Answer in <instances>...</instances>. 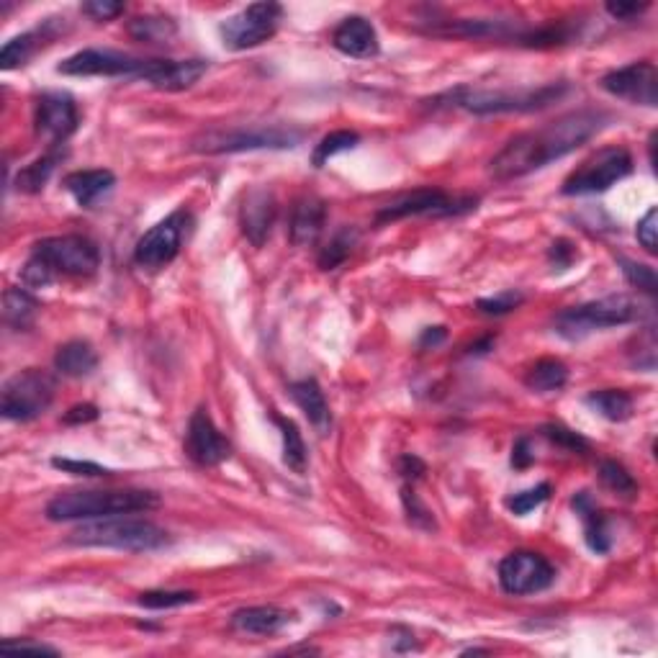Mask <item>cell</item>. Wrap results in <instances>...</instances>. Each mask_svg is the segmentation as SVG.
Here are the masks:
<instances>
[{
    "instance_id": "5bb4252c",
    "label": "cell",
    "mask_w": 658,
    "mask_h": 658,
    "mask_svg": "<svg viewBox=\"0 0 658 658\" xmlns=\"http://www.w3.org/2000/svg\"><path fill=\"white\" fill-rule=\"evenodd\" d=\"M556 581V569L548 558L533 551L509 553L499 563V584L512 597H525V594L545 592Z\"/></svg>"
},
{
    "instance_id": "277c9868",
    "label": "cell",
    "mask_w": 658,
    "mask_h": 658,
    "mask_svg": "<svg viewBox=\"0 0 658 658\" xmlns=\"http://www.w3.org/2000/svg\"><path fill=\"white\" fill-rule=\"evenodd\" d=\"M67 543L80 548H114L126 553H152L170 545V533L144 517H103L88 520L67 535Z\"/></svg>"
},
{
    "instance_id": "5b68a950",
    "label": "cell",
    "mask_w": 658,
    "mask_h": 658,
    "mask_svg": "<svg viewBox=\"0 0 658 658\" xmlns=\"http://www.w3.org/2000/svg\"><path fill=\"white\" fill-rule=\"evenodd\" d=\"M304 139L294 126H237V129H209L191 139V150L201 155H227L252 150H291Z\"/></svg>"
},
{
    "instance_id": "d590c367",
    "label": "cell",
    "mask_w": 658,
    "mask_h": 658,
    "mask_svg": "<svg viewBox=\"0 0 658 658\" xmlns=\"http://www.w3.org/2000/svg\"><path fill=\"white\" fill-rule=\"evenodd\" d=\"M599 479H602V484H605L607 489L620 494V497L630 499L638 494V481L630 476L628 468L620 466L617 461H602V466H599Z\"/></svg>"
},
{
    "instance_id": "4fadbf2b",
    "label": "cell",
    "mask_w": 658,
    "mask_h": 658,
    "mask_svg": "<svg viewBox=\"0 0 658 658\" xmlns=\"http://www.w3.org/2000/svg\"><path fill=\"white\" fill-rule=\"evenodd\" d=\"M188 227H191V214L186 209L173 211L168 219H162L150 232L142 234V240L134 247V263L147 270H160L170 265L178 258Z\"/></svg>"
},
{
    "instance_id": "6da1fadb",
    "label": "cell",
    "mask_w": 658,
    "mask_h": 658,
    "mask_svg": "<svg viewBox=\"0 0 658 658\" xmlns=\"http://www.w3.org/2000/svg\"><path fill=\"white\" fill-rule=\"evenodd\" d=\"M605 119L607 116L602 111L581 108V111L563 114L561 119L533 129V132L520 134L504 144V150L491 160V175H494V180L507 183V180L522 178L533 170L545 168L548 162L561 160L569 152L579 150L581 144H587L605 126Z\"/></svg>"
},
{
    "instance_id": "7402d4cb",
    "label": "cell",
    "mask_w": 658,
    "mask_h": 658,
    "mask_svg": "<svg viewBox=\"0 0 658 658\" xmlns=\"http://www.w3.org/2000/svg\"><path fill=\"white\" fill-rule=\"evenodd\" d=\"M209 70L206 60H157L147 83L157 90H186L196 85Z\"/></svg>"
},
{
    "instance_id": "4316f807",
    "label": "cell",
    "mask_w": 658,
    "mask_h": 658,
    "mask_svg": "<svg viewBox=\"0 0 658 658\" xmlns=\"http://www.w3.org/2000/svg\"><path fill=\"white\" fill-rule=\"evenodd\" d=\"M569 381V368L556 358H543L527 371L525 386L538 394H551V391H561Z\"/></svg>"
},
{
    "instance_id": "ab89813d",
    "label": "cell",
    "mask_w": 658,
    "mask_h": 658,
    "mask_svg": "<svg viewBox=\"0 0 658 658\" xmlns=\"http://www.w3.org/2000/svg\"><path fill=\"white\" fill-rule=\"evenodd\" d=\"M543 435L551 440V443H556L558 448L569 450V453H587L589 450V443L584 440V437L579 435V432L569 430V427H561V425H545L543 427Z\"/></svg>"
},
{
    "instance_id": "83f0119b",
    "label": "cell",
    "mask_w": 658,
    "mask_h": 658,
    "mask_svg": "<svg viewBox=\"0 0 658 658\" xmlns=\"http://www.w3.org/2000/svg\"><path fill=\"white\" fill-rule=\"evenodd\" d=\"M36 312H39V304L24 288H8L3 294V319H6L8 327L24 332L34 324Z\"/></svg>"
},
{
    "instance_id": "681fc988",
    "label": "cell",
    "mask_w": 658,
    "mask_h": 658,
    "mask_svg": "<svg viewBox=\"0 0 658 658\" xmlns=\"http://www.w3.org/2000/svg\"><path fill=\"white\" fill-rule=\"evenodd\" d=\"M605 8L610 16L620 18V21H628V18L633 16H641V13L648 8V3H607Z\"/></svg>"
},
{
    "instance_id": "ffe728a7",
    "label": "cell",
    "mask_w": 658,
    "mask_h": 658,
    "mask_svg": "<svg viewBox=\"0 0 658 658\" xmlns=\"http://www.w3.org/2000/svg\"><path fill=\"white\" fill-rule=\"evenodd\" d=\"M294 612L283 610L276 605L242 607L229 617V628L242 635H276L294 623Z\"/></svg>"
},
{
    "instance_id": "484cf974",
    "label": "cell",
    "mask_w": 658,
    "mask_h": 658,
    "mask_svg": "<svg viewBox=\"0 0 658 658\" xmlns=\"http://www.w3.org/2000/svg\"><path fill=\"white\" fill-rule=\"evenodd\" d=\"M571 507L576 509V515L584 522V535H587V545L594 553H607L610 551V535H607V525L602 512L597 509V504L592 502L587 491H579L574 499H571Z\"/></svg>"
},
{
    "instance_id": "30bf717a",
    "label": "cell",
    "mask_w": 658,
    "mask_h": 658,
    "mask_svg": "<svg viewBox=\"0 0 658 658\" xmlns=\"http://www.w3.org/2000/svg\"><path fill=\"white\" fill-rule=\"evenodd\" d=\"M152 67L155 60H142L116 49H83L62 60L57 72L70 78H134L147 83Z\"/></svg>"
},
{
    "instance_id": "7a4b0ae2",
    "label": "cell",
    "mask_w": 658,
    "mask_h": 658,
    "mask_svg": "<svg viewBox=\"0 0 658 658\" xmlns=\"http://www.w3.org/2000/svg\"><path fill=\"white\" fill-rule=\"evenodd\" d=\"M101 265V252L88 237L62 234L36 242L31 258L21 270V281L26 288H47L60 276L88 278Z\"/></svg>"
},
{
    "instance_id": "bcb514c9",
    "label": "cell",
    "mask_w": 658,
    "mask_h": 658,
    "mask_svg": "<svg viewBox=\"0 0 658 658\" xmlns=\"http://www.w3.org/2000/svg\"><path fill=\"white\" fill-rule=\"evenodd\" d=\"M0 648H3V651H16V653H21V651H31V653H49V656H57V648H52V646H44V643H34V641H24V638H18V641H13V638H8V641H3L0 643Z\"/></svg>"
},
{
    "instance_id": "4dcf8cb0",
    "label": "cell",
    "mask_w": 658,
    "mask_h": 658,
    "mask_svg": "<svg viewBox=\"0 0 658 658\" xmlns=\"http://www.w3.org/2000/svg\"><path fill=\"white\" fill-rule=\"evenodd\" d=\"M273 422L278 425V430H281V437H283V463H286L288 468L294 473H304L306 471V461H309V455H306V443L304 437H301L299 427H296L294 419H286V417H273Z\"/></svg>"
},
{
    "instance_id": "f1b7e54d",
    "label": "cell",
    "mask_w": 658,
    "mask_h": 658,
    "mask_svg": "<svg viewBox=\"0 0 658 658\" xmlns=\"http://www.w3.org/2000/svg\"><path fill=\"white\" fill-rule=\"evenodd\" d=\"M129 34L142 44H170L178 36V24L168 16H139L129 24Z\"/></svg>"
},
{
    "instance_id": "f6af8a7d",
    "label": "cell",
    "mask_w": 658,
    "mask_h": 658,
    "mask_svg": "<svg viewBox=\"0 0 658 658\" xmlns=\"http://www.w3.org/2000/svg\"><path fill=\"white\" fill-rule=\"evenodd\" d=\"M80 11L93 18V21H111V18L124 13V6H121V3H111V0H90V3L80 6Z\"/></svg>"
},
{
    "instance_id": "e575fe53",
    "label": "cell",
    "mask_w": 658,
    "mask_h": 658,
    "mask_svg": "<svg viewBox=\"0 0 658 658\" xmlns=\"http://www.w3.org/2000/svg\"><path fill=\"white\" fill-rule=\"evenodd\" d=\"M358 142H360V137L355 132H350V129H340V132L327 134V137H324L322 142L314 147V155H312L314 168H322L324 162H329L335 155H340V152L355 150Z\"/></svg>"
},
{
    "instance_id": "1f68e13d",
    "label": "cell",
    "mask_w": 658,
    "mask_h": 658,
    "mask_svg": "<svg viewBox=\"0 0 658 658\" xmlns=\"http://www.w3.org/2000/svg\"><path fill=\"white\" fill-rule=\"evenodd\" d=\"M60 157H62V152H60V147H57V150H52L49 155L39 157V160H34L31 165H26V168L21 170V173H18V178H16L18 191H24V193H39V191H42V188L47 186L49 175H52L54 168H57Z\"/></svg>"
},
{
    "instance_id": "c3c4849f",
    "label": "cell",
    "mask_w": 658,
    "mask_h": 658,
    "mask_svg": "<svg viewBox=\"0 0 658 658\" xmlns=\"http://www.w3.org/2000/svg\"><path fill=\"white\" fill-rule=\"evenodd\" d=\"M574 258H576V250L569 245V242H566V240L553 242V247H551V260H553V265H556L558 270H566V268H569V265L574 263Z\"/></svg>"
},
{
    "instance_id": "8992f818",
    "label": "cell",
    "mask_w": 658,
    "mask_h": 658,
    "mask_svg": "<svg viewBox=\"0 0 658 658\" xmlns=\"http://www.w3.org/2000/svg\"><path fill=\"white\" fill-rule=\"evenodd\" d=\"M57 381L52 373L26 368L8 378L0 391V412L11 422H31L42 417L54 401Z\"/></svg>"
},
{
    "instance_id": "2e32d148",
    "label": "cell",
    "mask_w": 658,
    "mask_h": 658,
    "mask_svg": "<svg viewBox=\"0 0 658 658\" xmlns=\"http://www.w3.org/2000/svg\"><path fill=\"white\" fill-rule=\"evenodd\" d=\"M186 453L196 466L204 468L222 466L224 461L232 458V443L219 432V427L214 425V419L204 407L196 409L188 422Z\"/></svg>"
},
{
    "instance_id": "d6986e66",
    "label": "cell",
    "mask_w": 658,
    "mask_h": 658,
    "mask_svg": "<svg viewBox=\"0 0 658 658\" xmlns=\"http://www.w3.org/2000/svg\"><path fill=\"white\" fill-rule=\"evenodd\" d=\"M332 44L337 52L353 60H371L376 57L381 44H378V34L373 24L363 16L345 18L335 31H332Z\"/></svg>"
},
{
    "instance_id": "b9f144b4",
    "label": "cell",
    "mask_w": 658,
    "mask_h": 658,
    "mask_svg": "<svg viewBox=\"0 0 658 658\" xmlns=\"http://www.w3.org/2000/svg\"><path fill=\"white\" fill-rule=\"evenodd\" d=\"M401 499H404V509H407L409 522H412V525L422 527V530H435V517H432V512L425 507V504L419 502V497L409 489V486L401 489Z\"/></svg>"
},
{
    "instance_id": "ac0fdd59",
    "label": "cell",
    "mask_w": 658,
    "mask_h": 658,
    "mask_svg": "<svg viewBox=\"0 0 658 658\" xmlns=\"http://www.w3.org/2000/svg\"><path fill=\"white\" fill-rule=\"evenodd\" d=\"M278 204L273 191L268 188H250L245 193V201L240 206V227L247 240L255 247H263L268 242L273 224H276Z\"/></svg>"
},
{
    "instance_id": "3957f363",
    "label": "cell",
    "mask_w": 658,
    "mask_h": 658,
    "mask_svg": "<svg viewBox=\"0 0 658 658\" xmlns=\"http://www.w3.org/2000/svg\"><path fill=\"white\" fill-rule=\"evenodd\" d=\"M160 507V497L142 489H83L57 494L47 504V520H103L116 515H137Z\"/></svg>"
},
{
    "instance_id": "7dc6e473",
    "label": "cell",
    "mask_w": 658,
    "mask_h": 658,
    "mask_svg": "<svg viewBox=\"0 0 658 658\" xmlns=\"http://www.w3.org/2000/svg\"><path fill=\"white\" fill-rule=\"evenodd\" d=\"M98 419V409L93 404H78V407H72L70 412L62 417L65 425H88V422H96Z\"/></svg>"
},
{
    "instance_id": "836d02e7",
    "label": "cell",
    "mask_w": 658,
    "mask_h": 658,
    "mask_svg": "<svg viewBox=\"0 0 658 658\" xmlns=\"http://www.w3.org/2000/svg\"><path fill=\"white\" fill-rule=\"evenodd\" d=\"M355 242H358V232L355 229H340V232L329 240L327 247H322V252H319V268L322 270H335L337 265L345 263L347 258H350V252H353Z\"/></svg>"
},
{
    "instance_id": "816d5d0a",
    "label": "cell",
    "mask_w": 658,
    "mask_h": 658,
    "mask_svg": "<svg viewBox=\"0 0 658 658\" xmlns=\"http://www.w3.org/2000/svg\"><path fill=\"white\" fill-rule=\"evenodd\" d=\"M399 473L404 479H419V476L425 473V463L419 461L417 455H401Z\"/></svg>"
},
{
    "instance_id": "d6a6232c",
    "label": "cell",
    "mask_w": 658,
    "mask_h": 658,
    "mask_svg": "<svg viewBox=\"0 0 658 658\" xmlns=\"http://www.w3.org/2000/svg\"><path fill=\"white\" fill-rule=\"evenodd\" d=\"M39 39H44L42 29L26 31V34L8 39L3 52H0V67H3V70H16V67L26 65V62L34 57L36 49H39Z\"/></svg>"
},
{
    "instance_id": "7bdbcfd3",
    "label": "cell",
    "mask_w": 658,
    "mask_h": 658,
    "mask_svg": "<svg viewBox=\"0 0 658 658\" xmlns=\"http://www.w3.org/2000/svg\"><path fill=\"white\" fill-rule=\"evenodd\" d=\"M52 466L57 471L72 473V476H83V479H101V476H111V468H103L93 461H75V458H52Z\"/></svg>"
},
{
    "instance_id": "f546056e",
    "label": "cell",
    "mask_w": 658,
    "mask_h": 658,
    "mask_svg": "<svg viewBox=\"0 0 658 658\" xmlns=\"http://www.w3.org/2000/svg\"><path fill=\"white\" fill-rule=\"evenodd\" d=\"M587 404L599 414V417L610 419V422H625L633 417V399L625 391L617 389H602L592 391L587 396Z\"/></svg>"
},
{
    "instance_id": "44dd1931",
    "label": "cell",
    "mask_w": 658,
    "mask_h": 658,
    "mask_svg": "<svg viewBox=\"0 0 658 658\" xmlns=\"http://www.w3.org/2000/svg\"><path fill=\"white\" fill-rule=\"evenodd\" d=\"M324 224H327V204L317 196H304L291 211L288 237L296 247H309L319 240Z\"/></svg>"
},
{
    "instance_id": "52a82bcc",
    "label": "cell",
    "mask_w": 658,
    "mask_h": 658,
    "mask_svg": "<svg viewBox=\"0 0 658 658\" xmlns=\"http://www.w3.org/2000/svg\"><path fill=\"white\" fill-rule=\"evenodd\" d=\"M566 93V85H543L538 90H455L450 101L473 114H522L551 106Z\"/></svg>"
},
{
    "instance_id": "f35d334b",
    "label": "cell",
    "mask_w": 658,
    "mask_h": 658,
    "mask_svg": "<svg viewBox=\"0 0 658 658\" xmlns=\"http://www.w3.org/2000/svg\"><path fill=\"white\" fill-rule=\"evenodd\" d=\"M620 265H623V276L628 278L630 286H638L641 291H646V294H656V270L651 268V265H641V263H633V260H625L620 258Z\"/></svg>"
},
{
    "instance_id": "74e56055",
    "label": "cell",
    "mask_w": 658,
    "mask_h": 658,
    "mask_svg": "<svg viewBox=\"0 0 658 658\" xmlns=\"http://www.w3.org/2000/svg\"><path fill=\"white\" fill-rule=\"evenodd\" d=\"M548 497H551V484H538V486H533V489L520 491V494H515V497H509L507 507L512 509L515 515L525 517V515H530L535 507H540V504H543Z\"/></svg>"
},
{
    "instance_id": "ba28073f",
    "label": "cell",
    "mask_w": 658,
    "mask_h": 658,
    "mask_svg": "<svg viewBox=\"0 0 658 658\" xmlns=\"http://www.w3.org/2000/svg\"><path fill=\"white\" fill-rule=\"evenodd\" d=\"M635 317H638V309L628 296H607V299L587 301V304L563 309L556 317V332L566 340H581V337L599 332V329L633 322Z\"/></svg>"
},
{
    "instance_id": "8d00e7d4",
    "label": "cell",
    "mask_w": 658,
    "mask_h": 658,
    "mask_svg": "<svg viewBox=\"0 0 658 658\" xmlns=\"http://www.w3.org/2000/svg\"><path fill=\"white\" fill-rule=\"evenodd\" d=\"M198 599L196 592H168V589H152V592L139 594V607L147 610H173V607L193 605Z\"/></svg>"
},
{
    "instance_id": "8fae6325",
    "label": "cell",
    "mask_w": 658,
    "mask_h": 658,
    "mask_svg": "<svg viewBox=\"0 0 658 658\" xmlns=\"http://www.w3.org/2000/svg\"><path fill=\"white\" fill-rule=\"evenodd\" d=\"M283 8L278 3H252V6L242 8L240 13L224 18L219 26V36L222 44L232 52H245V49H255L260 44L270 42L276 36L278 24H281Z\"/></svg>"
},
{
    "instance_id": "f5cc1de1",
    "label": "cell",
    "mask_w": 658,
    "mask_h": 658,
    "mask_svg": "<svg viewBox=\"0 0 658 658\" xmlns=\"http://www.w3.org/2000/svg\"><path fill=\"white\" fill-rule=\"evenodd\" d=\"M443 340H445V329L443 327H427L425 335L419 337V345H422V347H430V345L437 347Z\"/></svg>"
},
{
    "instance_id": "e0dca14e",
    "label": "cell",
    "mask_w": 658,
    "mask_h": 658,
    "mask_svg": "<svg viewBox=\"0 0 658 658\" xmlns=\"http://www.w3.org/2000/svg\"><path fill=\"white\" fill-rule=\"evenodd\" d=\"M34 124L36 132L52 139L54 147H60L78 129V106H75L72 96H67L62 90H49V93L39 96V101H36Z\"/></svg>"
},
{
    "instance_id": "d4e9b609",
    "label": "cell",
    "mask_w": 658,
    "mask_h": 658,
    "mask_svg": "<svg viewBox=\"0 0 658 658\" xmlns=\"http://www.w3.org/2000/svg\"><path fill=\"white\" fill-rule=\"evenodd\" d=\"M96 365H98L96 350H93L90 342L83 340L65 342V345L57 350V355H54V368L67 378L90 376V373L96 371Z\"/></svg>"
},
{
    "instance_id": "603a6c76",
    "label": "cell",
    "mask_w": 658,
    "mask_h": 658,
    "mask_svg": "<svg viewBox=\"0 0 658 658\" xmlns=\"http://www.w3.org/2000/svg\"><path fill=\"white\" fill-rule=\"evenodd\" d=\"M65 191L75 198V204L83 209H93L98 204V198L111 193L116 186V175L111 170H75V173L65 175L62 180Z\"/></svg>"
},
{
    "instance_id": "ee69618b",
    "label": "cell",
    "mask_w": 658,
    "mask_h": 658,
    "mask_svg": "<svg viewBox=\"0 0 658 658\" xmlns=\"http://www.w3.org/2000/svg\"><path fill=\"white\" fill-rule=\"evenodd\" d=\"M656 232H658V211L651 209L646 216H643L641 222H638V229H635V234H638V242L643 245V250L648 252V255H656Z\"/></svg>"
},
{
    "instance_id": "9c48e42d",
    "label": "cell",
    "mask_w": 658,
    "mask_h": 658,
    "mask_svg": "<svg viewBox=\"0 0 658 658\" xmlns=\"http://www.w3.org/2000/svg\"><path fill=\"white\" fill-rule=\"evenodd\" d=\"M633 173V157L625 147H602L563 180V196L605 193Z\"/></svg>"
},
{
    "instance_id": "7c38bea8",
    "label": "cell",
    "mask_w": 658,
    "mask_h": 658,
    "mask_svg": "<svg viewBox=\"0 0 658 658\" xmlns=\"http://www.w3.org/2000/svg\"><path fill=\"white\" fill-rule=\"evenodd\" d=\"M476 204H479V198L450 196L440 188H417V191L404 193V196L394 198L391 204L381 206L376 222L389 224L407 219V216H458L473 211Z\"/></svg>"
},
{
    "instance_id": "f907efd6",
    "label": "cell",
    "mask_w": 658,
    "mask_h": 658,
    "mask_svg": "<svg viewBox=\"0 0 658 658\" xmlns=\"http://www.w3.org/2000/svg\"><path fill=\"white\" fill-rule=\"evenodd\" d=\"M533 461H535V455H533V450H530V440H527V437H520V440L515 443V448H512V466L527 468Z\"/></svg>"
},
{
    "instance_id": "cb8c5ba5",
    "label": "cell",
    "mask_w": 658,
    "mask_h": 658,
    "mask_svg": "<svg viewBox=\"0 0 658 658\" xmlns=\"http://www.w3.org/2000/svg\"><path fill=\"white\" fill-rule=\"evenodd\" d=\"M288 394L296 401V407L306 414V419L312 422L314 430L327 435L329 427H332V412H329L322 386L314 378H301V381H294L288 386Z\"/></svg>"
},
{
    "instance_id": "9a60e30c",
    "label": "cell",
    "mask_w": 658,
    "mask_h": 658,
    "mask_svg": "<svg viewBox=\"0 0 658 658\" xmlns=\"http://www.w3.org/2000/svg\"><path fill=\"white\" fill-rule=\"evenodd\" d=\"M599 85L615 98L635 106H658V70L653 62H630L625 67L607 72Z\"/></svg>"
},
{
    "instance_id": "60d3db41",
    "label": "cell",
    "mask_w": 658,
    "mask_h": 658,
    "mask_svg": "<svg viewBox=\"0 0 658 658\" xmlns=\"http://www.w3.org/2000/svg\"><path fill=\"white\" fill-rule=\"evenodd\" d=\"M520 304H522L520 291H504V294L491 296V299H479L476 309H479L481 314H489V317H502V314L515 312Z\"/></svg>"
}]
</instances>
